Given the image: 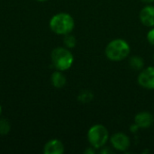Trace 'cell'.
I'll return each mask as SVG.
<instances>
[{
  "label": "cell",
  "instance_id": "cell-13",
  "mask_svg": "<svg viewBox=\"0 0 154 154\" xmlns=\"http://www.w3.org/2000/svg\"><path fill=\"white\" fill-rule=\"evenodd\" d=\"M64 36L65 37H64V40H63V43L66 46V48H68V49L74 48L76 46V43H77V41H76L75 36L71 35L70 33L66 34Z\"/></svg>",
  "mask_w": 154,
  "mask_h": 154
},
{
  "label": "cell",
  "instance_id": "cell-11",
  "mask_svg": "<svg viewBox=\"0 0 154 154\" xmlns=\"http://www.w3.org/2000/svg\"><path fill=\"white\" fill-rule=\"evenodd\" d=\"M93 98H94V94L88 89H84L80 91V93L78 96V100L82 104L90 103L93 100Z\"/></svg>",
  "mask_w": 154,
  "mask_h": 154
},
{
  "label": "cell",
  "instance_id": "cell-18",
  "mask_svg": "<svg viewBox=\"0 0 154 154\" xmlns=\"http://www.w3.org/2000/svg\"><path fill=\"white\" fill-rule=\"evenodd\" d=\"M139 129H140V128H139L138 125H135V124H134V125H132L131 127H130V131H131L132 133H136Z\"/></svg>",
  "mask_w": 154,
  "mask_h": 154
},
{
  "label": "cell",
  "instance_id": "cell-19",
  "mask_svg": "<svg viewBox=\"0 0 154 154\" xmlns=\"http://www.w3.org/2000/svg\"><path fill=\"white\" fill-rule=\"evenodd\" d=\"M143 3H144V4H146V5H150V4H152V3H153L154 0H141Z\"/></svg>",
  "mask_w": 154,
  "mask_h": 154
},
{
  "label": "cell",
  "instance_id": "cell-15",
  "mask_svg": "<svg viewBox=\"0 0 154 154\" xmlns=\"http://www.w3.org/2000/svg\"><path fill=\"white\" fill-rule=\"evenodd\" d=\"M147 41L151 45L154 46V27H152L147 33Z\"/></svg>",
  "mask_w": 154,
  "mask_h": 154
},
{
  "label": "cell",
  "instance_id": "cell-8",
  "mask_svg": "<svg viewBox=\"0 0 154 154\" xmlns=\"http://www.w3.org/2000/svg\"><path fill=\"white\" fill-rule=\"evenodd\" d=\"M154 122L153 116L149 112H140L134 117V124L138 125L140 129L150 128Z\"/></svg>",
  "mask_w": 154,
  "mask_h": 154
},
{
  "label": "cell",
  "instance_id": "cell-5",
  "mask_svg": "<svg viewBox=\"0 0 154 154\" xmlns=\"http://www.w3.org/2000/svg\"><path fill=\"white\" fill-rule=\"evenodd\" d=\"M110 143L112 147L118 152H126L131 146L130 138L124 133H115L111 138Z\"/></svg>",
  "mask_w": 154,
  "mask_h": 154
},
{
  "label": "cell",
  "instance_id": "cell-3",
  "mask_svg": "<svg viewBox=\"0 0 154 154\" xmlns=\"http://www.w3.org/2000/svg\"><path fill=\"white\" fill-rule=\"evenodd\" d=\"M51 63L56 70L66 71L71 68L74 62V56L68 48H55L51 54Z\"/></svg>",
  "mask_w": 154,
  "mask_h": 154
},
{
  "label": "cell",
  "instance_id": "cell-14",
  "mask_svg": "<svg viewBox=\"0 0 154 154\" xmlns=\"http://www.w3.org/2000/svg\"><path fill=\"white\" fill-rule=\"evenodd\" d=\"M11 125L6 119H0V134L5 135L10 132Z\"/></svg>",
  "mask_w": 154,
  "mask_h": 154
},
{
  "label": "cell",
  "instance_id": "cell-20",
  "mask_svg": "<svg viewBox=\"0 0 154 154\" xmlns=\"http://www.w3.org/2000/svg\"><path fill=\"white\" fill-rule=\"evenodd\" d=\"M1 114H2V107H1V106H0V116H1Z\"/></svg>",
  "mask_w": 154,
  "mask_h": 154
},
{
  "label": "cell",
  "instance_id": "cell-9",
  "mask_svg": "<svg viewBox=\"0 0 154 154\" xmlns=\"http://www.w3.org/2000/svg\"><path fill=\"white\" fill-rule=\"evenodd\" d=\"M45 154H62L64 152V145L58 139H52L49 141L43 148Z\"/></svg>",
  "mask_w": 154,
  "mask_h": 154
},
{
  "label": "cell",
  "instance_id": "cell-2",
  "mask_svg": "<svg viewBox=\"0 0 154 154\" xmlns=\"http://www.w3.org/2000/svg\"><path fill=\"white\" fill-rule=\"evenodd\" d=\"M75 27L73 17L68 13H59L54 14L50 20L51 30L59 35H66L70 33Z\"/></svg>",
  "mask_w": 154,
  "mask_h": 154
},
{
  "label": "cell",
  "instance_id": "cell-10",
  "mask_svg": "<svg viewBox=\"0 0 154 154\" xmlns=\"http://www.w3.org/2000/svg\"><path fill=\"white\" fill-rule=\"evenodd\" d=\"M51 84L56 88H63L67 82L66 77L63 75L62 71H60V70H56L52 73V75L51 77Z\"/></svg>",
  "mask_w": 154,
  "mask_h": 154
},
{
  "label": "cell",
  "instance_id": "cell-17",
  "mask_svg": "<svg viewBox=\"0 0 154 154\" xmlns=\"http://www.w3.org/2000/svg\"><path fill=\"white\" fill-rule=\"evenodd\" d=\"M84 153L85 154H94L96 153V149L94 148V147H88L87 150H85V152H84Z\"/></svg>",
  "mask_w": 154,
  "mask_h": 154
},
{
  "label": "cell",
  "instance_id": "cell-4",
  "mask_svg": "<svg viewBox=\"0 0 154 154\" xmlns=\"http://www.w3.org/2000/svg\"><path fill=\"white\" fill-rule=\"evenodd\" d=\"M88 140L90 145L96 150L101 149L109 140L108 130L103 125H94L88 131Z\"/></svg>",
  "mask_w": 154,
  "mask_h": 154
},
{
  "label": "cell",
  "instance_id": "cell-16",
  "mask_svg": "<svg viewBox=\"0 0 154 154\" xmlns=\"http://www.w3.org/2000/svg\"><path fill=\"white\" fill-rule=\"evenodd\" d=\"M100 152L102 154H109L112 153L113 152H112L111 149H109V148H107V147H102L101 150H100Z\"/></svg>",
  "mask_w": 154,
  "mask_h": 154
},
{
  "label": "cell",
  "instance_id": "cell-1",
  "mask_svg": "<svg viewBox=\"0 0 154 154\" xmlns=\"http://www.w3.org/2000/svg\"><path fill=\"white\" fill-rule=\"evenodd\" d=\"M131 48L129 43L121 38L112 40L105 49L106 58L112 61H122L129 56Z\"/></svg>",
  "mask_w": 154,
  "mask_h": 154
},
{
  "label": "cell",
  "instance_id": "cell-6",
  "mask_svg": "<svg viewBox=\"0 0 154 154\" xmlns=\"http://www.w3.org/2000/svg\"><path fill=\"white\" fill-rule=\"evenodd\" d=\"M138 84L146 89H154V67L143 69L137 78Z\"/></svg>",
  "mask_w": 154,
  "mask_h": 154
},
{
  "label": "cell",
  "instance_id": "cell-7",
  "mask_svg": "<svg viewBox=\"0 0 154 154\" xmlns=\"http://www.w3.org/2000/svg\"><path fill=\"white\" fill-rule=\"evenodd\" d=\"M139 18L141 23L147 27H154V5H146L140 12Z\"/></svg>",
  "mask_w": 154,
  "mask_h": 154
},
{
  "label": "cell",
  "instance_id": "cell-12",
  "mask_svg": "<svg viewBox=\"0 0 154 154\" xmlns=\"http://www.w3.org/2000/svg\"><path fill=\"white\" fill-rule=\"evenodd\" d=\"M129 65L132 69L135 70H142L144 67V61L142 57L134 56L129 60Z\"/></svg>",
  "mask_w": 154,
  "mask_h": 154
},
{
  "label": "cell",
  "instance_id": "cell-21",
  "mask_svg": "<svg viewBox=\"0 0 154 154\" xmlns=\"http://www.w3.org/2000/svg\"><path fill=\"white\" fill-rule=\"evenodd\" d=\"M37 1H40V2H43V1H47V0H37Z\"/></svg>",
  "mask_w": 154,
  "mask_h": 154
}]
</instances>
